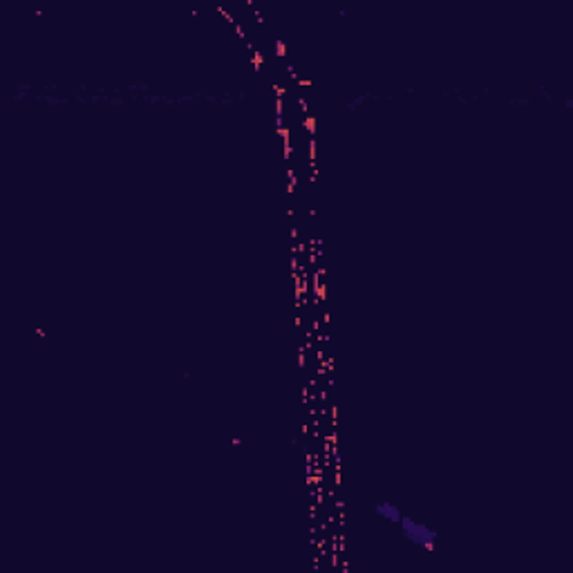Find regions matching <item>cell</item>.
Returning a JSON list of instances; mask_svg holds the SVG:
<instances>
[{
  "label": "cell",
  "instance_id": "obj_1",
  "mask_svg": "<svg viewBox=\"0 0 573 573\" xmlns=\"http://www.w3.org/2000/svg\"><path fill=\"white\" fill-rule=\"evenodd\" d=\"M399 527L403 531V537L408 540V542L412 544H417L421 549H428V551H433L437 547V531L435 529H430L428 524L419 522V520H412L408 515L401 517L399 522Z\"/></svg>",
  "mask_w": 573,
  "mask_h": 573
},
{
  "label": "cell",
  "instance_id": "obj_2",
  "mask_svg": "<svg viewBox=\"0 0 573 573\" xmlns=\"http://www.w3.org/2000/svg\"><path fill=\"white\" fill-rule=\"evenodd\" d=\"M374 513L381 517V520H386V522H392V524H399L403 513H401V508L396 506L394 502H378L374 506Z\"/></svg>",
  "mask_w": 573,
  "mask_h": 573
}]
</instances>
